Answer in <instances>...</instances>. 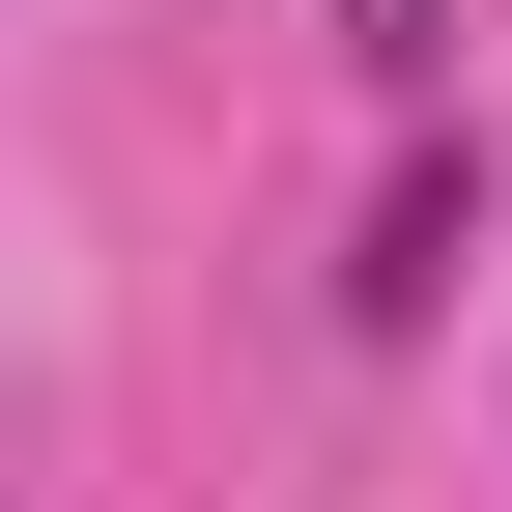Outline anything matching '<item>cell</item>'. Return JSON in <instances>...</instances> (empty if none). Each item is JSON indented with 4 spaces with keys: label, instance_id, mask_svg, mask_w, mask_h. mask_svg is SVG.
Masks as SVG:
<instances>
[{
    "label": "cell",
    "instance_id": "1",
    "mask_svg": "<svg viewBox=\"0 0 512 512\" xmlns=\"http://www.w3.org/2000/svg\"><path fill=\"white\" fill-rule=\"evenodd\" d=\"M456 256H484V171L427 143L399 200H370V256H342V313H370V342H399V313H456Z\"/></svg>",
    "mask_w": 512,
    "mask_h": 512
},
{
    "label": "cell",
    "instance_id": "2",
    "mask_svg": "<svg viewBox=\"0 0 512 512\" xmlns=\"http://www.w3.org/2000/svg\"><path fill=\"white\" fill-rule=\"evenodd\" d=\"M342 57H370V86H427V57H456V0H342Z\"/></svg>",
    "mask_w": 512,
    "mask_h": 512
}]
</instances>
